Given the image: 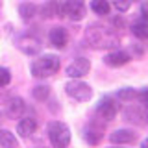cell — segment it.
I'll list each match as a JSON object with an SVG mask.
<instances>
[{
  "label": "cell",
  "mask_w": 148,
  "mask_h": 148,
  "mask_svg": "<svg viewBox=\"0 0 148 148\" xmlns=\"http://www.w3.org/2000/svg\"><path fill=\"white\" fill-rule=\"evenodd\" d=\"M85 39L89 46L96 50H108V48H117L119 46V35L111 28L104 24H91L85 30Z\"/></svg>",
  "instance_id": "cell-1"
},
{
  "label": "cell",
  "mask_w": 148,
  "mask_h": 148,
  "mask_svg": "<svg viewBox=\"0 0 148 148\" xmlns=\"http://www.w3.org/2000/svg\"><path fill=\"white\" fill-rule=\"evenodd\" d=\"M61 67V61L56 54H45L41 58L34 59L32 63V74L35 78H48V76H54L56 72L59 71Z\"/></svg>",
  "instance_id": "cell-2"
},
{
  "label": "cell",
  "mask_w": 148,
  "mask_h": 148,
  "mask_svg": "<svg viewBox=\"0 0 148 148\" xmlns=\"http://www.w3.org/2000/svg\"><path fill=\"white\" fill-rule=\"evenodd\" d=\"M46 133H48V139L54 148H67L71 145V130L65 122L52 120L46 126Z\"/></svg>",
  "instance_id": "cell-3"
},
{
  "label": "cell",
  "mask_w": 148,
  "mask_h": 148,
  "mask_svg": "<svg viewBox=\"0 0 148 148\" xmlns=\"http://www.w3.org/2000/svg\"><path fill=\"white\" fill-rule=\"evenodd\" d=\"M65 91L71 98L78 102H89L92 98V89L91 85H87L85 82H82L80 78H72L71 82L65 83Z\"/></svg>",
  "instance_id": "cell-4"
},
{
  "label": "cell",
  "mask_w": 148,
  "mask_h": 148,
  "mask_svg": "<svg viewBox=\"0 0 148 148\" xmlns=\"http://www.w3.org/2000/svg\"><path fill=\"white\" fill-rule=\"evenodd\" d=\"M119 113V106L111 96H104L98 106H96V117H98L102 122H111Z\"/></svg>",
  "instance_id": "cell-5"
},
{
  "label": "cell",
  "mask_w": 148,
  "mask_h": 148,
  "mask_svg": "<svg viewBox=\"0 0 148 148\" xmlns=\"http://www.w3.org/2000/svg\"><path fill=\"white\" fill-rule=\"evenodd\" d=\"M83 139H85L87 145H91V146L100 145V141L104 139V124L96 122V120L89 122L85 126V130H83Z\"/></svg>",
  "instance_id": "cell-6"
},
{
  "label": "cell",
  "mask_w": 148,
  "mask_h": 148,
  "mask_svg": "<svg viewBox=\"0 0 148 148\" xmlns=\"http://www.w3.org/2000/svg\"><path fill=\"white\" fill-rule=\"evenodd\" d=\"M63 15L71 21H82L85 17V6L82 0H65L63 2Z\"/></svg>",
  "instance_id": "cell-7"
},
{
  "label": "cell",
  "mask_w": 148,
  "mask_h": 148,
  "mask_svg": "<svg viewBox=\"0 0 148 148\" xmlns=\"http://www.w3.org/2000/svg\"><path fill=\"white\" fill-rule=\"evenodd\" d=\"M91 71V61L87 58H76L74 61L67 67V76L69 78H83Z\"/></svg>",
  "instance_id": "cell-8"
},
{
  "label": "cell",
  "mask_w": 148,
  "mask_h": 148,
  "mask_svg": "<svg viewBox=\"0 0 148 148\" xmlns=\"http://www.w3.org/2000/svg\"><path fill=\"white\" fill-rule=\"evenodd\" d=\"M24 109H26L24 100L21 96H11V98H8L6 106H4V115L8 119H21Z\"/></svg>",
  "instance_id": "cell-9"
},
{
  "label": "cell",
  "mask_w": 148,
  "mask_h": 148,
  "mask_svg": "<svg viewBox=\"0 0 148 148\" xmlns=\"http://www.w3.org/2000/svg\"><path fill=\"white\" fill-rule=\"evenodd\" d=\"M17 48L22 50L28 56H35V54L41 52V43L32 35H22L17 39Z\"/></svg>",
  "instance_id": "cell-10"
},
{
  "label": "cell",
  "mask_w": 148,
  "mask_h": 148,
  "mask_svg": "<svg viewBox=\"0 0 148 148\" xmlns=\"http://www.w3.org/2000/svg\"><path fill=\"white\" fill-rule=\"evenodd\" d=\"M135 139L137 133L132 132V130H115L109 135V141L113 145H132V143H135Z\"/></svg>",
  "instance_id": "cell-11"
},
{
  "label": "cell",
  "mask_w": 148,
  "mask_h": 148,
  "mask_svg": "<svg viewBox=\"0 0 148 148\" xmlns=\"http://www.w3.org/2000/svg\"><path fill=\"white\" fill-rule=\"evenodd\" d=\"M41 15H43V18L65 17L63 15V2H59V0H48V2L41 8Z\"/></svg>",
  "instance_id": "cell-12"
},
{
  "label": "cell",
  "mask_w": 148,
  "mask_h": 148,
  "mask_svg": "<svg viewBox=\"0 0 148 148\" xmlns=\"http://www.w3.org/2000/svg\"><path fill=\"white\" fill-rule=\"evenodd\" d=\"M50 43H52L56 48H65L69 43V34H67V30L61 26H56L50 30Z\"/></svg>",
  "instance_id": "cell-13"
},
{
  "label": "cell",
  "mask_w": 148,
  "mask_h": 148,
  "mask_svg": "<svg viewBox=\"0 0 148 148\" xmlns=\"http://www.w3.org/2000/svg\"><path fill=\"white\" fill-rule=\"evenodd\" d=\"M128 61H130V56L126 52H122V50H113V52H109L104 58V63L108 67H122Z\"/></svg>",
  "instance_id": "cell-14"
},
{
  "label": "cell",
  "mask_w": 148,
  "mask_h": 148,
  "mask_svg": "<svg viewBox=\"0 0 148 148\" xmlns=\"http://www.w3.org/2000/svg\"><path fill=\"white\" fill-rule=\"evenodd\" d=\"M35 130H37V122L34 117H24V119L18 120V124H17V133L24 139L30 137L32 133H35Z\"/></svg>",
  "instance_id": "cell-15"
},
{
  "label": "cell",
  "mask_w": 148,
  "mask_h": 148,
  "mask_svg": "<svg viewBox=\"0 0 148 148\" xmlns=\"http://www.w3.org/2000/svg\"><path fill=\"white\" fill-rule=\"evenodd\" d=\"M133 35L139 39H148V18L146 17H139L135 22L132 24Z\"/></svg>",
  "instance_id": "cell-16"
},
{
  "label": "cell",
  "mask_w": 148,
  "mask_h": 148,
  "mask_svg": "<svg viewBox=\"0 0 148 148\" xmlns=\"http://www.w3.org/2000/svg\"><path fill=\"white\" fill-rule=\"evenodd\" d=\"M0 146L2 148H18V141L9 130H0Z\"/></svg>",
  "instance_id": "cell-17"
},
{
  "label": "cell",
  "mask_w": 148,
  "mask_h": 148,
  "mask_svg": "<svg viewBox=\"0 0 148 148\" xmlns=\"http://www.w3.org/2000/svg\"><path fill=\"white\" fill-rule=\"evenodd\" d=\"M18 13H21V17L24 18V21H32L37 13V6L32 4V2H24V4L18 6Z\"/></svg>",
  "instance_id": "cell-18"
},
{
  "label": "cell",
  "mask_w": 148,
  "mask_h": 148,
  "mask_svg": "<svg viewBox=\"0 0 148 148\" xmlns=\"http://www.w3.org/2000/svg\"><path fill=\"white\" fill-rule=\"evenodd\" d=\"M91 9L96 15H109V2L108 0H91Z\"/></svg>",
  "instance_id": "cell-19"
},
{
  "label": "cell",
  "mask_w": 148,
  "mask_h": 148,
  "mask_svg": "<svg viewBox=\"0 0 148 148\" xmlns=\"http://www.w3.org/2000/svg\"><path fill=\"white\" fill-rule=\"evenodd\" d=\"M117 96H119V100H122V102H132V100L137 98V91L132 89V87H124V89H120L117 92Z\"/></svg>",
  "instance_id": "cell-20"
},
{
  "label": "cell",
  "mask_w": 148,
  "mask_h": 148,
  "mask_svg": "<svg viewBox=\"0 0 148 148\" xmlns=\"http://www.w3.org/2000/svg\"><path fill=\"white\" fill-rule=\"evenodd\" d=\"M124 119L130 120V122H137V124H141L143 115H141V111H139L137 108H128V109H124Z\"/></svg>",
  "instance_id": "cell-21"
},
{
  "label": "cell",
  "mask_w": 148,
  "mask_h": 148,
  "mask_svg": "<svg viewBox=\"0 0 148 148\" xmlns=\"http://www.w3.org/2000/svg\"><path fill=\"white\" fill-rule=\"evenodd\" d=\"M32 95H34L35 100H46L50 95V87L48 85H37V87H34Z\"/></svg>",
  "instance_id": "cell-22"
},
{
  "label": "cell",
  "mask_w": 148,
  "mask_h": 148,
  "mask_svg": "<svg viewBox=\"0 0 148 148\" xmlns=\"http://www.w3.org/2000/svg\"><path fill=\"white\" fill-rule=\"evenodd\" d=\"M11 82V72L6 67H0V87H6Z\"/></svg>",
  "instance_id": "cell-23"
},
{
  "label": "cell",
  "mask_w": 148,
  "mask_h": 148,
  "mask_svg": "<svg viewBox=\"0 0 148 148\" xmlns=\"http://www.w3.org/2000/svg\"><path fill=\"white\" fill-rule=\"evenodd\" d=\"M113 6L117 8V11L124 13V11L130 9V6H132V0H113Z\"/></svg>",
  "instance_id": "cell-24"
},
{
  "label": "cell",
  "mask_w": 148,
  "mask_h": 148,
  "mask_svg": "<svg viewBox=\"0 0 148 148\" xmlns=\"http://www.w3.org/2000/svg\"><path fill=\"white\" fill-rule=\"evenodd\" d=\"M137 98H139V102H141L143 106H146V108H148V87H146V89H143L141 92H137Z\"/></svg>",
  "instance_id": "cell-25"
},
{
  "label": "cell",
  "mask_w": 148,
  "mask_h": 148,
  "mask_svg": "<svg viewBox=\"0 0 148 148\" xmlns=\"http://www.w3.org/2000/svg\"><path fill=\"white\" fill-rule=\"evenodd\" d=\"M141 148H148V137H146V139H145V141H143V143H141Z\"/></svg>",
  "instance_id": "cell-26"
},
{
  "label": "cell",
  "mask_w": 148,
  "mask_h": 148,
  "mask_svg": "<svg viewBox=\"0 0 148 148\" xmlns=\"http://www.w3.org/2000/svg\"><path fill=\"white\" fill-rule=\"evenodd\" d=\"M0 117H2V113H0Z\"/></svg>",
  "instance_id": "cell-27"
}]
</instances>
